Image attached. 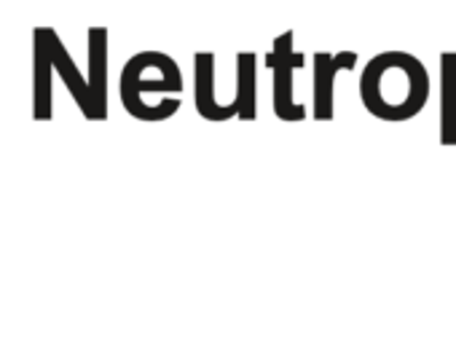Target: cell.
<instances>
[{"instance_id":"obj_1","label":"cell","mask_w":456,"mask_h":357,"mask_svg":"<svg viewBox=\"0 0 456 357\" xmlns=\"http://www.w3.org/2000/svg\"><path fill=\"white\" fill-rule=\"evenodd\" d=\"M429 97L427 68L408 52H384L365 65L360 100L381 121H408L421 113Z\"/></svg>"},{"instance_id":"obj_2","label":"cell","mask_w":456,"mask_h":357,"mask_svg":"<svg viewBox=\"0 0 456 357\" xmlns=\"http://www.w3.org/2000/svg\"><path fill=\"white\" fill-rule=\"evenodd\" d=\"M118 92H121V105L132 118H137V121H167L164 113H156L142 102V94L145 92H153V94L172 92V97H180L183 76H180V68L172 57H167L161 52H140L124 65Z\"/></svg>"},{"instance_id":"obj_3","label":"cell","mask_w":456,"mask_h":357,"mask_svg":"<svg viewBox=\"0 0 456 357\" xmlns=\"http://www.w3.org/2000/svg\"><path fill=\"white\" fill-rule=\"evenodd\" d=\"M266 65L274 73V116L280 121H304L306 108L293 100V76L298 68H304V54L293 49V30L274 38Z\"/></svg>"},{"instance_id":"obj_4","label":"cell","mask_w":456,"mask_h":357,"mask_svg":"<svg viewBox=\"0 0 456 357\" xmlns=\"http://www.w3.org/2000/svg\"><path fill=\"white\" fill-rule=\"evenodd\" d=\"M193 102L196 113L207 121H228V118H240L237 102L232 105H217L215 100V54L199 52L193 57Z\"/></svg>"},{"instance_id":"obj_5","label":"cell","mask_w":456,"mask_h":357,"mask_svg":"<svg viewBox=\"0 0 456 357\" xmlns=\"http://www.w3.org/2000/svg\"><path fill=\"white\" fill-rule=\"evenodd\" d=\"M52 44H49V28L33 30V118L36 121H52Z\"/></svg>"},{"instance_id":"obj_6","label":"cell","mask_w":456,"mask_h":357,"mask_svg":"<svg viewBox=\"0 0 456 357\" xmlns=\"http://www.w3.org/2000/svg\"><path fill=\"white\" fill-rule=\"evenodd\" d=\"M357 65V52L314 54V118L330 121L333 118V81L341 70H352Z\"/></svg>"},{"instance_id":"obj_7","label":"cell","mask_w":456,"mask_h":357,"mask_svg":"<svg viewBox=\"0 0 456 357\" xmlns=\"http://www.w3.org/2000/svg\"><path fill=\"white\" fill-rule=\"evenodd\" d=\"M49 44H52V60H54V70L60 73V78L65 81V89L70 92V97L76 100V105L81 108L84 118L97 121V110L92 102V92H89V81L81 76V70L76 68L70 52L65 49V44L60 41L57 30L49 28Z\"/></svg>"},{"instance_id":"obj_8","label":"cell","mask_w":456,"mask_h":357,"mask_svg":"<svg viewBox=\"0 0 456 357\" xmlns=\"http://www.w3.org/2000/svg\"><path fill=\"white\" fill-rule=\"evenodd\" d=\"M89 44V92L92 102L97 110V121L108 118V30L105 28H92L86 33Z\"/></svg>"},{"instance_id":"obj_9","label":"cell","mask_w":456,"mask_h":357,"mask_svg":"<svg viewBox=\"0 0 456 357\" xmlns=\"http://www.w3.org/2000/svg\"><path fill=\"white\" fill-rule=\"evenodd\" d=\"M453 76H456V52L440 54V145H456V97H453Z\"/></svg>"},{"instance_id":"obj_10","label":"cell","mask_w":456,"mask_h":357,"mask_svg":"<svg viewBox=\"0 0 456 357\" xmlns=\"http://www.w3.org/2000/svg\"><path fill=\"white\" fill-rule=\"evenodd\" d=\"M258 60L253 52H245L237 57V108H240V118L242 121H256L258 116V70H256Z\"/></svg>"},{"instance_id":"obj_11","label":"cell","mask_w":456,"mask_h":357,"mask_svg":"<svg viewBox=\"0 0 456 357\" xmlns=\"http://www.w3.org/2000/svg\"><path fill=\"white\" fill-rule=\"evenodd\" d=\"M453 97H456V76H453Z\"/></svg>"}]
</instances>
